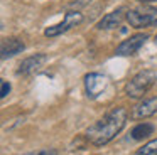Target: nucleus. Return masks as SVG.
<instances>
[{"label": "nucleus", "instance_id": "1", "mask_svg": "<svg viewBox=\"0 0 157 155\" xmlns=\"http://www.w3.org/2000/svg\"><path fill=\"white\" fill-rule=\"evenodd\" d=\"M127 110L122 106L113 108L112 111L105 115L101 120L95 121L93 125H90L88 130H86V138L91 142L96 147H101L106 145L108 142H112L120 131L123 130L127 123Z\"/></svg>", "mask_w": 157, "mask_h": 155}, {"label": "nucleus", "instance_id": "2", "mask_svg": "<svg viewBox=\"0 0 157 155\" xmlns=\"http://www.w3.org/2000/svg\"><path fill=\"white\" fill-rule=\"evenodd\" d=\"M157 81V73L152 69H144L140 73H137L128 83L125 84V94L128 98H133V100H139L142 98L150 88L155 84Z\"/></svg>", "mask_w": 157, "mask_h": 155}, {"label": "nucleus", "instance_id": "3", "mask_svg": "<svg viewBox=\"0 0 157 155\" xmlns=\"http://www.w3.org/2000/svg\"><path fill=\"white\" fill-rule=\"evenodd\" d=\"M125 17L130 25L135 29L157 25V9H152V7H137V9L128 10Z\"/></svg>", "mask_w": 157, "mask_h": 155}, {"label": "nucleus", "instance_id": "4", "mask_svg": "<svg viewBox=\"0 0 157 155\" xmlns=\"http://www.w3.org/2000/svg\"><path fill=\"white\" fill-rule=\"evenodd\" d=\"M83 22V13L81 12H68L64 15V20L56 25H51L44 30V36L46 37H56V36H61L63 32L69 30L71 27H76Z\"/></svg>", "mask_w": 157, "mask_h": 155}, {"label": "nucleus", "instance_id": "5", "mask_svg": "<svg viewBox=\"0 0 157 155\" xmlns=\"http://www.w3.org/2000/svg\"><path fill=\"white\" fill-rule=\"evenodd\" d=\"M106 78L103 74H98V73H90L85 76V89H86V94L88 98L95 100L98 98L100 94L103 93V89L106 88Z\"/></svg>", "mask_w": 157, "mask_h": 155}, {"label": "nucleus", "instance_id": "6", "mask_svg": "<svg viewBox=\"0 0 157 155\" xmlns=\"http://www.w3.org/2000/svg\"><path fill=\"white\" fill-rule=\"evenodd\" d=\"M147 40V34H135V36H130L128 39L122 40L117 47L115 54L117 56H132L135 54L140 47L144 46V42Z\"/></svg>", "mask_w": 157, "mask_h": 155}, {"label": "nucleus", "instance_id": "7", "mask_svg": "<svg viewBox=\"0 0 157 155\" xmlns=\"http://www.w3.org/2000/svg\"><path fill=\"white\" fill-rule=\"evenodd\" d=\"M46 59H48V57H46V54H34V56L27 57V59H24V61L21 62L17 74L27 76V74L36 73V71H37L39 67H42V64L46 62Z\"/></svg>", "mask_w": 157, "mask_h": 155}, {"label": "nucleus", "instance_id": "8", "mask_svg": "<svg viewBox=\"0 0 157 155\" xmlns=\"http://www.w3.org/2000/svg\"><path fill=\"white\" fill-rule=\"evenodd\" d=\"M157 113V98H149V100H144L142 103H139L132 111V116L137 120H142V118H149L152 115Z\"/></svg>", "mask_w": 157, "mask_h": 155}, {"label": "nucleus", "instance_id": "9", "mask_svg": "<svg viewBox=\"0 0 157 155\" xmlns=\"http://www.w3.org/2000/svg\"><path fill=\"white\" fill-rule=\"evenodd\" d=\"M122 20H123V9H117V10H113V12L106 13V15L96 24V27L101 29V30L115 29V27H118L120 24H122Z\"/></svg>", "mask_w": 157, "mask_h": 155}, {"label": "nucleus", "instance_id": "10", "mask_svg": "<svg viewBox=\"0 0 157 155\" xmlns=\"http://www.w3.org/2000/svg\"><path fill=\"white\" fill-rule=\"evenodd\" d=\"M2 59H7V57H12L15 54L22 52L24 51V42L15 37H10V39H4L2 40Z\"/></svg>", "mask_w": 157, "mask_h": 155}, {"label": "nucleus", "instance_id": "11", "mask_svg": "<svg viewBox=\"0 0 157 155\" xmlns=\"http://www.w3.org/2000/svg\"><path fill=\"white\" fill-rule=\"evenodd\" d=\"M154 130H155V128H154L152 123H145V121H144V123H139L132 130V138L133 140H144V138H147L149 135H152Z\"/></svg>", "mask_w": 157, "mask_h": 155}, {"label": "nucleus", "instance_id": "12", "mask_svg": "<svg viewBox=\"0 0 157 155\" xmlns=\"http://www.w3.org/2000/svg\"><path fill=\"white\" fill-rule=\"evenodd\" d=\"M133 155H157V138L147 142V143L144 145L142 148H139Z\"/></svg>", "mask_w": 157, "mask_h": 155}, {"label": "nucleus", "instance_id": "13", "mask_svg": "<svg viewBox=\"0 0 157 155\" xmlns=\"http://www.w3.org/2000/svg\"><path fill=\"white\" fill-rule=\"evenodd\" d=\"M24 155H58V150L54 148H44V150H37V152H29Z\"/></svg>", "mask_w": 157, "mask_h": 155}, {"label": "nucleus", "instance_id": "14", "mask_svg": "<svg viewBox=\"0 0 157 155\" xmlns=\"http://www.w3.org/2000/svg\"><path fill=\"white\" fill-rule=\"evenodd\" d=\"M9 91H10V84H9L7 81H2V91H0V96L5 98L9 94Z\"/></svg>", "mask_w": 157, "mask_h": 155}, {"label": "nucleus", "instance_id": "15", "mask_svg": "<svg viewBox=\"0 0 157 155\" xmlns=\"http://www.w3.org/2000/svg\"><path fill=\"white\" fill-rule=\"evenodd\" d=\"M137 2H142V3H149V2H155V0H137Z\"/></svg>", "mask_w": 157, "mask_h": 155}, {"label": "nucleus", "instance_id": "16", "mask_svg": "<svg viewBox=\"0 0 157 155\" xmlns=\"http://www.w3.org/2000/svg\"><path fill=\"white\" fill-rule=\"evenodd\" d=\"M155 44H157V36H155Z\"/></svg>", "mask_w": 157, "mask_h": 155}]
</instances>
